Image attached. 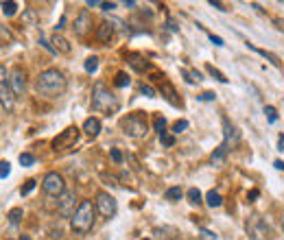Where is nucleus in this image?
Masks as SVG:
<instances>
[{
    "instance_id": "obj_1",
    "label": "nucleus",
    "mask_w": 284,
    "mask_h": 240,
    "mask_svg": "<svg viewBox=\"0 0 284 240\" xmlns=\"http://www.w3.org/2000/svg\"><path fill=\"white\" fill-rule=\"evenodd\" d=\"M35 90L40 96L46 98H57L66 92V79L59 70H44V72L37 76L35 81Z\"/></svg>"
},
{
    "instance_id": "obj_2",
    "label": "nucleus",
    "mask_w": 284,
    "mask_h": 240,
    "mask_svg": "<svg viewBox=\"0 0 284 240\" xmlns=\"http://www.w3.org/2000/svg\"><path fill=\"white\" fill-rule=\"evenodd\" d=\"M92 109L103 114H114L118 109V98L109 92V87L103 81H96L92 87Z\"/></svg>"
},
{
    "instance_id": "obj_3",
    "label": "nucleus",
    "mask_w": 284,
    "mask_h": 240,
    "mask_svg": "<svg viewBox=\"0 0 284 240\" xmlns=\"http://www.w3.org/2000/svg\"><path fill=\"white\" fill-rule=\"evenodd\" d=\"M94 218H96V205L92 201H81L74 216L70 218V225H72L76 234H87L94 227Z\"/></svg>"
},
{
    "instance_id": "obj_4",
    "label": "nucleus",
    "mask_w": 284,
    "mask_h": 240,
    "mask_svg": "<svg viewBox=\"0 0 284 240\" xmlns=\"http://www.w3.org/2000/svg\"><path fill=\"white\" fill-rule=\"evenodd\" d=\"M120 129L129 135V138H144L149 133V122L142 112H134L127 118L120 120Z\"/></svg>"
},
{
    "instance_id": "obj_5",
    "label": "nucleus",
    "mask_w": 284,
    "mask_h": 240,
    "mask_svg": "<svg viewBox=\"0 0 284 240\" xmlns=\"http://www.w3.org/2000/svg\"><path fill=\"white\" fill-rule=\"evenodd\" d=\"M76 140H79V129H76V127L64 129L62 133L53 140V151L55 153H62L66 149H72V146L76 144Z\"/></svg>"
},
{
    "instance_id": "obj_6",
    "label": "nucleus",
    "mask_w": 284,
    "mask_h": 240,
    "mask_svg": "<svg viewBox=\"0 0 284 240\" xmlns=\"http://www.w3.org/2000/svg\"><path fill=\"white\" fill-rule=\"evenodd\" d=\"M0 105L7 109V112H11L15 105V96L9 85V72L4 70V65H0Z\"/></svg>"
},
{
    "instance_id": "obj_7",
    "label": "nucleus",
    "mask_w": 284,
    "mask_h": 240,
    "mask_svg": "<svg viewBox=\"0 0 284 240\" xmlns=\"http://www.w3.org/2000/svg\"><path fill=\"white\" fill-rule=\"evenodd\" d=\"M42 190L48 196H62L66 192V181L59 173H48L42 181Z\"/></svg>"
},
{
    "instance_id": "obj_8",
    "label": "nucleus",
    "mask_w": 284,
    "mask_h": 240,
    "mask_svg": "<svg viewBox=\"0 0 284 240\" xmlns=\"http://www.w3.org/2000/svg\"><path fill=\"white\" fill-rule=\"evenodd\" d=\"M96 212L103 218H112L116 214V199H114L109 192H98L96 194Z\"/></svg>"
},
{
    "instance_id": "obj_9",
    "label": "nucleus",
    "mask_w": 284,
    "mask_h": 240,
    "mask_svg": "<svg viewBox=\"0 0 284 240\" xmlns=\"http://www.w3.org/2000/svg\"><path fill=\"white\" fill-rule=\"evenodd\" d=\"M9 85H11L13 96H24V92H26V72L20 68V65L11 68V72H9Z\"/></svg>"
},
{
    "instance_id": "obj_10",
    "label": "nucleus",
    "mask_w": 284,
    "mask_h": 240,
    "mask_svg": "<svg viewBox=\"0 0 284 240\" xmlns=\"http://www.w3.org/2000/svg\"><path fill=\"white\" fill-rule=\"evenodd\" d=\"M74 201H76V196L74 192H64L62 196H59V207H57V212L62 214L64 218H72L74 216Z\"/></svg>"
},
{
    "instance_id": "obj_11",
    "label": "nucleus",
    "mask_w": 284,
    "mask_h": 240,
    "mask_svg": "<svg viewBox=\"0 0 284 240\" xmlns=\"http://www.w3.org/2000/svg\"><path fill=\"white\" fill-rule=\"evenodd\" d=\"M247 234H249L251 238H256V240H260L267 234V225L262 223L260 216H251L249 221H247Z\"/></svg>"
},
{
    "instance_id": "obj_12",
    "label": "nucleus",
    "mask_w": 284,
    "mask_h": 240,
    "mask_svg": "<svg viewBox=\"0 0 284 240\" xmlns=\"http://www.w3.org/2000/svg\"><path fill=\"white\" fill-rule=\"evenodd\" d=\"M114 37V26L109 22H101L96 29V42L98 44H109V40Z\"/></svg>"
},
{
    "instance_id": "obj_13",
    "label": "nucleus",
    "mask_w": 284,
    "mask_h": 240,
    "mask_svg": "<svg viewBox=\"0 0 284 240\" xmlns=\"http://www.w3.org/2000/svg\"><path fill=\"white\" fill-rule=\"evenodd\" d=\"M83 131L90 135V138H96V135L101 133V120L98 118H87L83 122Z\"/></svg>"
},
{
    "instance_id": "obj_14",
    "label": "nucleus",
    "mask_w": 284,
    "mask_h": 240,
    "mask_svg": "<svg viewBox=\"0 0 284 240\" xmlns=\"http://www.w3.org/2000/svg\"><path fill=\"white\" fill-rule=\"evenodd\" d=\"M87 26H90V13L83 11V13L74 20V33H76V35H83V33L87 31Z\"/></svg>"
},
{
    "instance_id": "obj_15",
    "label": "nucleus",
    "mask_w": 284,
    "mask_h": 240,
    "mask_svg": "<svg viewBox=\"0 0 284 240\" xmlns=\"http://www.w3.org/2000/svg\"><path fill=\"white\" fill-rule=\"evenodd\" d=\"M227 151H229V146L225 144V142H223V144L218 146V149H216L214 153H212V157H210V160H212V164H214V166H221V164L225 162V155H227Z\"/></svg>"
},
{
    "instance_id": "obj_16",
    "label": "nucleus",
    "mask_w": 284,
    "mask_h": 240,
    "mask_svg": "<svg viewBox=\"0 0 284 240\" xmlns=\"http://www.w3.org/2000/svg\"><path fill=\"white\" fill-rule=\"evenodd\" d=\"M53 51H59V53L68 55V53H70V44H68V40H64L62 35H57V33H55V35H53Z\"/></svg>"
},
{
    "instance_id": "obj_17",
    "label": "nucleus",
    "mask_w": 284,
    "mask_h": 240,
    "mask_svg": "<svg viewBox=\"0 0 284 240\" xmlns=\"http://www.w3.org/2000/svg\"><path fill=\"white\" fill-rule=\"evenodd\" d=\"M206 203L210 205V207H221L223 199H221V194H218V192H214V190H210V192L206 194Z\"/></svg>"
},
{
    "instance_id": "obj_18",
    "label": "nucleus",
    "mask_w": 284,
    "mask_h": 240,
    "mask_svg": "<svg viewBox=\"0 0 284 240\" xmlns=\"http://www.w3.org/2000/svg\"><path fill=\"white\" fill-rule=\"evenodd\" d=\"M160 90L164 92V94H166V98L173 103V105H179V101H177V98H175V90H173V87L166 83V81H162V87H160Z\"/></svg>"
},
{
    "instance_id": "obj_19",
    "label": "nucleus",
    "mask_w": 284,
    "mask_h": 240,
    "mask_svg": "<svg viewBox=\"0 0 284 240\" xmlns=\"http://www.w3.org/2000/svg\"><path fill=\"white\" fill-rule=\"evenodd\" d=\"M186 196H188V201H190L193 205H199V203H201V192H199L197 188H190L188 192H186Z\"/></svg>"
},
{
    "instance_id": "obj_20",
    "label": "nucleus",
    "mask_w": 284,
    "mask_h": 240,
    "mask_svg": "<svg viewBox=\"0 0 284 240\" xmlns=\"http://www.w3.org/2000/svg\"><path fill=\"white\" fill-rule=\"evenodd\" d=\"M98 70V57H90V59H85V72H96Z\"/></svg>"
},
{
    "instance_id": "obj_21",
    "label": "nucleus",
    "mask_w": 284,
    "mask_h": 240,
    "mask_svg": "<svg viewBox=\"0 0 284 240\" xmlns=\"http://www.w3.org/2000/svg\"><path fill=\"white\" fill-rule=\"evenodd\" d=\"M249 48H254V46H251V44H249ZM254 51H256V53H260L262 57H267V59H269V61H271L273 65H280V59H278L276 55H271V53H267V51H260V48H254Z\"/></svg>"
},
{
    "instance_id": "obj_22",
    "label": "nucleus",
    "mask_w": 284,
    "mask_h": 240,
    "mask_svg": "<svg viewBox=\"0 0 284 240\" xmlns=\"http://www.w3.org/2000/svg\"><path fill=\"white\" fill-rule=\"evenodd\" d=\"M164 196H166L168 201H179V199H182V190H179V188H168Z\"/></svg>"
},
{
    "instance_id": "obj_23",
    "label": "nucleus",
    "mask_w": 284,
    "mask_h": 240,
    "mask_svg": "<svg viewBox=\"0 0 284 240\" xmlns=\"http://www.w3.org/2000/svg\"><path fill=\"white\" fill-rule=\"evenodd\" d=\"M20 218H22V210H20V207H13V210L9 212V221H11V225H18Z\"/></svg>"
},
{
    "instance_id": "obj_24",
    "label": "nucleus",
    "mask_w": 284,
    "mask_h": 240,
    "mask_svg": "<svg viewBox=\"0 0 284 240\" xmlns=\"http://www.w3.org/2000/svg\"><path fill=\"white\" fill-rule=\"evenodd\" d=\"M114 85H116V87H125V85H129V76L125 74V72H118V74H116V81H114Z\"/></svg>"
},
{
    "instance_id": "obj_25",
    "label": "nucleus",
    "mask_w": 284,
    "mask_h": 240,
    "mask_svg": "<svg viewBox=\"0 0 284 240\" xmlns=\"http://www.w3.org/2000/svg\"><path fill=\"white\" fill-rule=\"evenodd\" d=\"M15 9H18V2H2V11H4V15H13L15 13Z\"/></svg>"
},
{
    "instance_id": "obj_26",
    "label": "nucleus",
    "mask_w": 284,
    "mask_h": 240,
    "mask_svg": "<svg viewBox=\"0 0 284 240\" xmlns=\"http://www.w3.org/2000/svg\"><path fill=\"white\" fill-rule=\"evenodd\" d=\"M208 72H210L212 76H214L216 81H221V83H227V76H225V74H221L216 68H212V65H208Z\"/></svg>"
},
{
    "instance_id": "obj_27",
    "label": "nucleus",
    "mask_w": 284,
    "mask_h": 240,
    "mask_svg": "<svg viewBox=\"0 0 284 240\" xmlns=\"http://www.w3.org/2000/svg\"><path fill=\"white\" fill-rule=\"evenodd\" d=\"M153 124H155V131L160 135L166 133V120H164V118H155V122H153Z\"/></svg>"
},
{
    "instance_id": "obj_28",
    "label": "nucleus",
    "mask_w": 284,
    "mask_h": 240,
    "mask_svg": "<svg viewBox=\"0 0 284 240\" xmlns=\"http://www.w3.org/2000/svg\"><path fill=\"white\" fill-rule=\"evenodd\" d=\"M186 129H188V120H177V122L173 124V133H182Z\"/></svg>"
},
{
    "instance_id": "obj_29",
    "label": "nucleus",
    "mask_w": 284,
    "mask_h": 240,
    "mask_svg": "<svg viewBox=\"0 0 284 240\" xmlns=\"http://www.w3.org/2000/svg\"><path fill=\"white\" fill-rule=\"evenodd\" d=\"M33 162H35V157H33L31 153H22V155H20V164H22V166H33Z\"/></svg>"
},
{
    "instance_id": "obj_30",
    "label": "nucleus",
    "mask_w": 284,
    "mask_h": 240,
    "mask_svg": "<svg viewBox=\"0 0 284 240\" xmlns=\"http://www.w3.org/2000/svg\"><path fill=\"white\" fill-rule=\"evenodd\" d=\"M265 114H267V118H269V122H276L278 120V112H276V107H265Z\"/></svg>"
},
{
    "instance_id": "obj_31",
    "label": "nucleus",
    "mask_w": 284,
    "mask_h": 240,
    "mask_svg": "<svg viewBox=\"0 0 284 240\" xmlns=\"http://www.w3.org/2000/svg\"><path fill=\"white\" fill-rule=\"evenodd\" d=\"M184 74L188 76L190 83H195V81H201V74H199V72H193V70H184Z\"/></svg>"
},
{
    "instance_id": "obj_32",
    "label": "nucleus",
    "mask_w": 284,
    "mask_h": 240,
    "mask_svg": "<svg viewBox=\"0 0 284 240\" xmlns=\"http://www.w3.org/2000/svg\"><path fill=\"white\" fill-rule=\"evenodd\" d=\"M33 188H35V179H29V181L24 183V188H22V196H26V194H29Z\"/></svg>"
},
{
    "instance_id": "obj_33",
    "label": "nucleus",
    "mask_w": 284,
    "mask_h": 240,
    "mask_svg": "<svg viewBox=\"0 0 284 240\" xmlns=\"http://www.w3.org/2000/svg\"><path fill=\"white\" fill-rule=\"evenodd\" d=\"M140 92H142V94H146V96H155V90H153L151 85H144V83L140 85Z\"/></svg>"
},
{
    "instance_id": "obj_34",
    "label": "nucleus",
    "mask_w": 284,
    "mask_h": 240,
    "mask_svg": "<svg viewBox=\"0 0 284 240\" xmlns=\"http://www.w3.org/2000/svg\"><path fill=\"white\" fill-rule=\"evenodd\" d=\"M160 138H162V142H164V144H166V146H173V144H175V138H173V135H168V133L160 135Z\"/></svg>"
},
{
    "instance_id": "obj_35",
    "label": "nucleus",
    "mask_w": 284,
    "mask_h": 240,
    "mask_svg": "<svg viewBox=\"0 0 284 240\" xmlns=\"http://www.w3.org/2000/svg\"><path fill=\"white\" fill-rule=\"evenodd\" d=\"M112 160L116 164H120V162H123V153H120L118 149H112Z\"/></svg>"
},
{
    "instance_id": "obj_36",
    "label": "nucleus",
    "mask_w": 284,
    "mask_h": 240,
    "mask_svg": "<svg viewBox=\"0 0 284 240\" xmlns=\"http://www.w3.org/2000/svg\"><path fill=\"white\" fill-rule=\"evenodd\" d=\"M7 175H9V164L0 162V177H7Z\"/></svg>"
},
{
    "instance_id": "obj_37",
    "label": "nucleus",
    "mask_w": 284,
    "mask_h": 240,
    "mask_svg": "<svg viewBox=\"0 0 284 240\" xmlns=\"http://www.w3.org/2000/svg\"><path fill=\"white\" fill-rule=\"evenodd\" d=\"M210 40H212V44H214V46H223V40H221V37H216V35H210Z\"/></svg>"
},
{
    "instance_id": "obj_38",
    "label": "nucleus",
    "mask_w": 284,
    "mask_h": 240,
    "mask_svg": "<svg viewBox=\"0 0 284 240\" xmlns=\"http://www.w3.org/2000/svg\"><path fill=\"white\" fill-rule=\"evenodd\" d=\"M98 7H103V9H116V4H114V2H101V4H98Z\"/></svg>"
},
{
    "instance_id": "obj_39",
    "label": "nucleus",
    "mask_w": 284,
    "mask_h": 240,
    "mask_svg": "<svg viewBox=\"0 0 284 240\" xmlns=\"http://www.w3.org/2000/svg\"><path fill=\"white\" fill-rule=\"evenodd\" d=\"M212 98H214V94H212V92H206V94L201 96V101H212Z\"/></svg>"
},
{
    "instance_id": "obj_40",
    "label": "nucleus",
    "mask_w": 284,
    "mask_h": 240,
    "mask_svg": "<svg viewBox=\"0 0 284 240\" xmlns=\"http://www.w3.org/2000/svg\"><path fill=\"white\" fill-rule=\"evenodd\" d=\"M210 4H212V7H216V9H221V11H227V9L221 4V2H214V0H210Z\"/></svg>"
},
{
    "instance_id": "obj_41",
    "label": "nucleus",
    "mask_w": 284,
    "mask_h": 240,
    "mask_svg": "<svg viewBox=\"0 0 284 240\" xmlns=\"http://www.w3.org/2000/svg\"><path fill=\"white\" fill-rule=\"evenodd\" d=\"M258 194H260L258 190H251V192H249V199H251V201H254V199H258Z\"/></svg>"
},
{
    "instance_id": "obj_42",
    "label": "nucleus",
    "mask_w": 284,
    "mask_h": 240,
    "mask_svg": "<svg viewBox=\"0 0 284 240\" xmlns=\"http://www.w3.org/2000/svg\"><path fill=\"white\" fill-rule=\"evenodd\" d=\"M201 234H204V236H206V238H216V236H214V234H212V232H208V229H204V232H201Z\"/></svg>"
},
{
    "instance_id": "obj_43",
    "label": "nucleus",
    "mask_w": 284,
    "mask_h": 240,
    "mask_svg": "<svg viewBox=\"0 0 284 240\" xmlns=\"http://www.w3.org/2000/svg\"><path fill=\"white\" fill-rule=\"evenodd\" d=\"M276 168H278V171H284V162L278 160V162H276Z\"/></svg>"
},
{
    "instance_id": "obj_44",
    "label": "nucleus",
    "mask_w": 284,
    "mask_h": 240,
    "mask_svg": "<svg viewBox=\"0 0 284 240\" xmlns=\"http://www.w3.org/2000/svg\"><path fill=\"white\" fill-rule=\"evenodd\" d=\"M278 144H280V151H284V133L280 135V140H278Z\"/></svg>"
},
{
    "instance_id": "obj_45",
    "label": "nucleus",
    "mask_w": 284,
    "mask_h": 240,
    "mask_svg": "<svg viewBox=\"0 0 284 240\" xmlns=\"http://www.w3.org/2000/svg\"><path fill=\"white\" fill-rule=\"evenodd\" d=\"M282 227H284V223H282Z\"/></svg>"
},
{
    "instance_id": "obj_46",
    "label": "nucleus",
    "mask_w": 284,
    "mask_h": 240,
    "mask_svg": "<svg viewBox=\"0 0 284 240\" xmlns=\"http://www.w3.org/2000/svg\"><path fill=\"white\" fill-rule=\"evenodd\" d=\"M144 240H146V238H144Z\"/></svg>"
}]
</instances>
